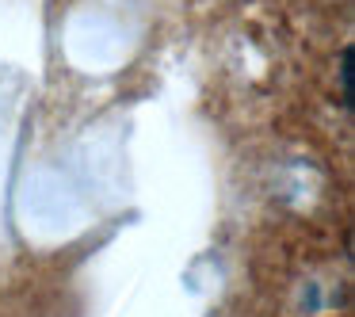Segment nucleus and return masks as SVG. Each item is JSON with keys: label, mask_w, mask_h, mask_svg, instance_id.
<instances>
[{"label": "nucleus", "mask_w": 355, "mask_h": 317, "mask_svg": "<svg viewBox=\"0 0 355 317\" xmlns=\"http://www.w3.org/2000/svg\"><path fill=\"white\" fill-rule=\"evenodd\" d=\"M352 58H355L352 46L340 54V92H344V108H352Z\"/></svg>", "instance_id": "f257e3e1"}]
</instances>
